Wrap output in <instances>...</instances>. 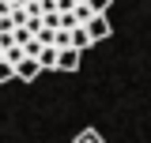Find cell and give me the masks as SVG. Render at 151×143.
<instances>
[{
    "mask_svg": "<svg viewBox=\"0 0 151 143\" xmlns=\"http://www.w3.org/2000/svg\"><path fill=\"white\" fill-rule=\"evenodd\" d=\"M83 26H87L91 41H102V38H110V34H113V26H110V19H106V11H102V15H91Z\"/></svg>",
    "mask_w": 151,
    "mask_h": 143,
    "instance_id": "2",
    "label": "cell"
},
{
    "mask_svg": "<svg viewBox=\"0 0 151 143\" xmlns=\"http://www.w3.org/2000/svg\"><path fill=\"white\" fill-rule=\"evenodd\" d=\"M68 45L72 49H79V53H87L94 41H91V34H87V26L83 23H76V26H68Z\"/></svg>",
    "mask_w": 151,
    "mask_h": 143,
    "instance_id": "3",
    "label": "cell"
},
{
    "mask_svg": "<svg viewBox=\"0 0 151 143\" xmlns=\"http://www.w3.org/2000/svg\"><path fill=\"white\" fill-rule=\"evenodd\" d=\"M76 143H102V136H98L94 128H83V132L76 136Z\"/></svg>",
    "mask_w": 151,
    "mask_h": 143,
    "instance_id": "6",
    "label": "cell"
},
{
    "mask_svg": "<svg viewBox=\"0 0 151 143\" xmlns=\"http://www.w3.org/2000/svg\"><path fill=\"white\" fill-rule=\"evenodd\" d=\"M34 60H38V68H42V72L57 68V45H42V49L34 53Z\"/></svg>",
    "mask_w": 151,
    "mask_h": 143,
    "instance_id": "5",
    "label": "cell"
},
{
    "mask_svg": "<svg viewBox=\"0 0 151 143\" xmlns=\"http://www.w3.org/2000/svg\"><path fill=\"white\" fill-rule=\"evenodd\" d=\"M87 8H91L94 15H102V11H110V0H87Z\"/></svg>",
    "mask_w": 151,
    "mask_h": 143,
    "instance_id": "8",
    "label": "cell"
},
{
    "mask_svg": "<svg viewBox=\"0 0 151 143\" xmlns=\"http://www.w3.org/2000/svg\"><path fill=\"white\" fill-rule=\"evenodd\" d=\"M79 60H83V53H79V49L60 45V49H57V68H53V72H76V68H79Z\"/></svg>",
    "mask_w": 151,
    "mask_h": 143,
    "instance_id": "1",
    "label": "cell"
},
{
    "mask_svg": "<svg viewBox=\"0 0 151 143\" xmlns=\"http://www.w3.org/2000/svg\"><path fill=\"white\" fill-rule=\"evenodd\" d=\"M12 79H15V68H12V64L0 56V83H12Z\"/></svg>",
    "mask_w": 151,
    "mask_h": 143,
    "instance_id": "7",
    "label": "cell"
},
{
    "mask_svg": "<svg viewBox=\"0 0 151 143\" xmlns=\"http://www.w3.org/2000/svg\"><path fill=\"white\" fill-rule=\"evenodd\" d=\"M12 68H15V79H23V83H30V79H38V60L34 56H23V60H19V64H12Z\"/></svg>",
    "mask_w": 151,
    "mask_h": 143,
    "instance_id": "4",
    "label": "cell"
},
{
    "mask_svg": "<svg viewBox=\"0 0 151 143\" xmlns=\"http://www.w3.org/2000/svg\"><path fill=\"white\" fill-rule=\"evenodd\" d=\"M8 45H15V38H12V30H0V49H8Z\"/></svg>",
    "mask_w": 151,
    "mask_h": 143,
    "instance_id": "9",
    "label": "cell"
}]
</instances>
